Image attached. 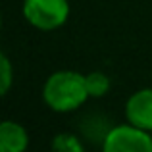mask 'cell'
Returning <instances> with one entry per match:
<instances>
[{
    "instance_id": "5",
    "label": "cell",
    "mask_w": 152,
    "mask_h": 152,
    "mask_svg": "<svg viewBox=\"0 0 152 152\" xmlns=\"http://www.w3.org/2000/svg\"><path fill=\"white\" fill-rule=\"evenodd\" d=\"M29 146V133L18 121L6 119L0 125V152H25Z\"/></svg>"
},
{
    "instance_id": "7",
    "label": "cell",
    "mask_w": 152,
    "mask_h": 152,
    "mask_svg": "<svg viewBox=\"0 0 152 152\" xmlns=\"http://www.w3.org/2000/svg\"><path fill=\"white\" fill-rule=\"evenodd\" d=\"M85 79H87L89 94L93 98H100L110 91V79H108V75L102 73V71H93V73L85 75Z\"/></svg>"
},
{
    "instance_id": "3",
    "label": "cell",
    "mask_w": 152,
    "mask_h": 152,
    "mask_svg": "<svg viewBox=\"0 0 152 152\" xmlns=\"http://www.w3.org/2000/svg\"><path fill=\"white\" fill-rule=\"evenodd\" d=\"M100 146L102 152H152V135L131 123L114 125Z\"/></svg>"
},
{
    "instance_id": "2",
    "label": "cell",
    "mask_w": 152,
    "mask_h": 152,
    "mask_svg": "<svg viewBox=\"0 0 152 152\" xmlns=\"http://www.w3.org/2000/svg\"><path fill=\"white\" fill-rule=\"evenodd\" d=\"M23 18L39 31H56L69 18L67 0H23Z\"/></svg>"
},
{
    "instance_id": "8",
    "label": "cell",
    "mask_w": 152,
    "mask_h": 152,
    "mask_svg": "<svg viewBox=\"0 0 152 152\" xmlns=\"http://www.w3.org/2000/svg\"><path fill=\"white\" fill-rule=\"evenodd\" d=\"M0 66H2V69H0V75H2V85H0V93L6 94L8 91H10V87H12V81H14V73H12V64H10V58H8L6 54L0 56Z\"/></svg>"
},
{
    "instance_id": "1",
    "label": "cell",
    "mask_w": 152,
    "mask_h": 152,
    "mask_svg": "<svg viewBox=\"0 0 152 152\" xmlns=\"http://www.w3.org/2000/svg\"><path fill=\"white\" fill-rule=\"evenodd\" d=\"M91 98L87 79L79 71H54L42 85V102L54 112L67 114L81 108Z\"/></svg>"
},
{
    "instance_id": "4",
    "label": "cell",
    "mask_w": 152,
    "mask_h": 152,
    "mask_svg": "<svg viewBox=\"0 0 152 152\" xmlns=\"http://www.w3.org/2000/svg\"><path fill=\"white\" fill-rule=\"evenodd\" d=\"M125 118L127 123L152 133V89H141L127 98Z\"/></svg>"
},
{
    "instance_id": "6",
    "label": "cell",
    "mask_w": 152,
    "mask_h": 152,
    "mask_svg": "<svg viewBox=\"0 0 152 152\" xmlns=\"http://www.w3.org/2000/svg\"><path fill=\"white\" fill-rule=\"evenodd\" d=\"M52 152H85L81 139L75 133H58L50 142Z\"/></svg>"
}]
</instances>
